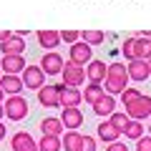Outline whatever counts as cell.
<instances>
[{
    "label": "cell",
    "mask_w": 151,
    "mask_h": 151,
    "mask_svg": "<svg viewBox=\"0 0 151 151\" xmlns=\"http://www.w3.org/2000/svg\"><path fill=\"white\" fill-rule=\"evenodd\" d=\"M129 68L126 63H108V76H106V93L108 96H116V93H124L129 88Z\"/></svg>",
    "instance_id": "cell-1"
},
{
    "label": "cell",
    "mask_w": 151,
    "mask_h": 151,
    "mask_svg": "<svg viewBox=\"0 0 151 151\" xmlns=\"http://www.w3.org/2000/svg\"><path fill=\"white\" fill-rule=\"evenodd\" d=\"M28 111H30V106H28V101L23 96H10L5 98V116L10 121H23L28 116Z\"/></svg>",
    "instance_id": "cell-2"
},
{
    "label": "cell",
    "mask_w": 151,
    "mask_h": 151,
    "mask_svg": "<svg viewBox=\"0 0 151 151\" xmlns=\"http://www.w3.org/2000/svg\"><path fill=\"white\" fill-rule=\"evenodd\" d=\"M126 113H129L131 121H144L146 116H151V96H144L141 93L134 103L126 106Z\"/></svg>",
    "instance_id": "cell-3"
},
{
    "label": "cell",
    "mask_w": 151,
    "mask_h": 151,
    "mask_svg": "<svg viewBox=\"0 0 151 151\" xmlns=\"http://www.w3.org/2000/svg\"><path fill=\"white\" fill-rule=\"evenodd\" d=\"M23 86L25 88H33V91H40V88L45 86V73L40 65H25V70H23Z\"/></svg>",
    "instance_id": "cell-4"
},
{
    "label": "cell",
    "mask_w": 151,
    "mask_h": 151,
    "mask_svg": "<svg viewBox=\"0 0 151 151\" xmlns=\"http://www.w3.org/2000/svg\"><path fill=\"white\" fill-rule=\"evenodd\" d=\"M63 83L65 86H73V88H78V86H83V81H86V68L83 65H76V63H65L63 65Z\"/></svg>",
    "instance_id": "cell-5"
},
{
    "label": "cell",
    "mask_w": 151,
    "mask_h": 151,
    "mask_svg": "<svg viewBox=\"0 0 151 151\" xmlns=\"http://www.w3.org/2000/svg\"><path fill=\"white\" fill-rule=\"evenodd\" d=\"M68 60L76 65H88L93 60V50L88 43H83V40H78V43L70 45V53H68Z\"/></svg>",
    "instance_id": "cell-6"
},
{
    "label": "cell",
    "mask_w": 151,
    "mask_h": 151,
    "mask_svg": "<svg viewBox=\"0 0 151 151\" xmlns=\"http://www.w3.org/2000/svg\"><path fill=\"white\" fill-rule=\"evenodd\" d=\"M63 65H65L63 55L55 53V50H48V53L40 58V68H43L45 76H58V73H63Z\"/></svg>",
    "instance_id": "cell-7"
},
{
    "label": "cell",
    "mask_w": 151,
    "mask_h": 151,
    "mask_svg": "<svg viewBox=\"0 0 151 151\" xmlns=\"http://www.w3.org/2000/svg\"><path fill=\"white\" fill-rule=\"evenodd\" d=\"M38 101H40V106H45V108H58L60 106V88H58V83L43 86L40 91H38Z\"/></svg>",
    "instance_id": "cell-8"
},
{
    "label": "cell",
    "mask_w": 151,
    "mask_h": 151,
    "mask_svg": "<svg viewBox=\"0 0 151 151\" xmlns=\"http://www.w3.org/2000/svg\"><path fill=\"white\" fill-rule=\"evenodd\" d=\"M58 88H60V108H70V106H81V101H83V91H78V88H73V86H65V83H58Z\"/></svg>",
    "instance_id": "cell-9"
},
{
    "label": "cell",
    "mask_w": 151,
    "mask_h": 151,
    "mask_svg": "<svg viewBox=\"0 0 151 151\" xmlns=\"http://www.w3.org/2000/svg\"><path fill=\"white\" fill-rule=\"evenodd\" d=\"M10 146H13V151H40V149H38V141L33 139L28 131H18V134H13Z\"/></svg>",
    "instance_id": "cell-10"
},
{
    "label": "cell",
    "mask_w": 151,
    "mask_h": 151,
    "mask_svg": "<svg viewBox=\"0 0 151 151\" xmlns=\"http://www.w3.org/2000/svg\"><path fill=\"white\" fill-rule=\"evenodd\" d=\"M60 121H63L65 131H78V126H83V113H81V108H76V106L63 108V111H60Z\"/></svg>",
    "instance_id": "cell-11"
},
{
    "label": "cell",
    "mask_w": 151,
    "mask_h": 151,
    "mask_svg": "<svg viewBox=\"0 0 151 151\" xmlns=\"http://www.w3.org/2000/svg\"><path fill=\"white\" fill-rule=\"evenodd\" d=\"M0 68L8 76H23V70H25V58H23V55H3Z\"/></svg>",
    "instance_id": "cell-12"
},
{
    "label": "cell",
    "mask_w": 151,
    "mask_h": 151,
    "mask_svg": "<svg viewBox=\"0 0 151 151\" xmlns=\"http://www.w3.org/2000/svg\"><path fill=\"white\" fill-rule=\"evenodd\" d=\"M106 76H108V65L103 63V60H96V58H93L91 63L86 65V78H88V83H103V81H106Z\"/></svg>",
    "instance_id": "cell-13"
},
{
    "label": "cell",
    "mask_w": 151,
    "mask_h": 151,
    "mask_svg": "<svg viewBox=\"0 0 151 151\" xmlns=\"http://www.w3.org/2000/svg\"><path fill=\"white\" fill-rule=\"evenodd\" d=\"M0 50H3V55H23L25 53V38L15 33L13 38H8L5 43H0Z\"/></svg>",
    "instance_id": "cell-14"
},
{
    "label": "cell",
    "mask_w": 151,
    "mask_h": 151,
    "mask_svg": "<svg viewBox=\"0 0 151 151\" xmlns=\"http://www.w3.org/2000/svg\"><path fill=\"white\" fill-rule=\"evenodd\" d=\"M0 88L8 93V96H20V91L25 86H23V78L20 76H8L3 73V78H0Z\"/></svg>",
    "instance_id": "cell-15"
},
{
    "label": "cell",
    "mask_w": 151,
    "mask_h": 151,
    "mask_svg": "<svg viewBox=\"0 0 151 151\" xmlns=\"http://www.w3.org/2000/svg\"><path fill=\"white\" fill-rule=\"evenodd\" d=\"M40 131H43V136H63L65 126H63V121L58 116H48V119L40 121Z\"/></svg>",
    "instance_id": "cell-16"
},
{
    "label": "cell",
    "mask_w": 151,
    "mask_h": 151,
    "mask_svg": "<svg viewBox=\"0 0 151 151\" xmlns=\"http://www.w3.org/2000/svg\"><path fill=\"white\" fill-rule=\"evenodd\" d=\"M126 68H129V78H131V81H136V83L146 81V78L151 76V73H149V63H146V60H129Z\"/></svg>",
    "instance_id": "cell-17"
},
{
    "label": "cell",
    "mask_w": 151,
    "mask_h": 151,
    "mask_svg": "<svg viewBox=\"0 0 151 151\" xmlns=\"http://www.w3.org/2000/svg\"><path fill=\"white\" fill-rule=\"evenodd\" d=\"M83 139H86V136H83L81 131H65V134L60 136V141H63V151H81Z\"/></svg>",
    "instance_id": "cell-18"
},
{
    "label": "cell",
    "mask_w": 151,
    "mask_h": 151,
    "mask_svg": "<svg viewBox=\"0 0 151 151\" xmlns=\"http://www.w3.org/2000/svg\"><path fill=\"white\" fill-rule=\"evenodd\" d=\"M60 33L58 30H38V43L43 45L45 50H53V48H58L60 45Z\"/></svg>",
    "instance_id": "cell-19"
},
{
    "label": "cell",
    "mask_w": 151,
    "mask_h": 151,
    "mask_svg": "<svg viewBox=\"0 0 151 151\" xmlns=\"http://www.w3.org/2000/svg\"><path fill=\"white\" fill-rule=\"evenodd\" d=\"M98 139L106 141V144H116L121 139V131L116 126H111V121H103V124H98Z\"/></svg>",
    "instance_id": "cell-20"
},
{
    "label": "cell",
    "mask_w": 151,
    "mask_h": 151,
    "mask_svg": "<svg viewBox=\"0 0 151 151\" xmlns=\"http://www.w3.org/2000/svg\"><path fill=\"white\" fill-rule=\"evenodd\" d=\"M103 96H106V88H103L101 83H88L86 91H83V101H86L88 106H96Z\"/></svg>",
    "instance_id": "cell-21"
},
{
    "label": "cell",
    "mask_w": 151,
    "mask_h": 151,
    "mask_svg": "<svg viewBox=\"0 0 151 151\" xmlns=\"http://www.w3.org/2000/svg\"><path fill=\"white\" fill-rule=\"evenodd\" d=\"M93 111H96V116H111V113L116 111V98L106 93V96H103L101 101L93 106Z\"/></svg>",
    "instance_id": "cell-22"
},
{
    "label": "cell",
    "mask_w": 151,
    "mask_h": 151,
    "mask_svg": "<svg viewBox=\"0 0 151 151\" xmlns=\"http://www.w3.org/2000/svg\"><path fill=\"white\" fill-rule=\"evenodd\" d=\"M38 149L40 151H63V141H60V136H43L38 141Z\"/></svg>",
    "instance_id": "cell-23"
},
{
    "label": "cell",
    "mask_w": 151,
    "mask_h": 151,
    "mask_svg": "<svg viewBox=\"0 0 151 151\" xmlns=\"http://www.w3.org/2000/svg\"><path fill=\"white\" fill-rule=\"evenodd\" d=\"M108 121H111V126H116L121 134H126V129H129V124H131L129 113H119V111H113L111 116H108Z\"/></svg>",
    "instance_id": "cell-24"
},
{
    "label": "cell",
    "mask_w": 151,
    "mask_h": 151,
    "mask_svg": "<svg viewBox=\"0 0 151 151\" xmlns=\"http://www.w3.org/2000/svg\"><path fill=\"white\" fill-rule=\"evenodd\" d=\"M81 40L88 45H101L103 40H106V33L101 30H81Z\"/></svg>",
    "instance_id": "cell-25"
},
{
    "label": "cell",
    "mask_w": 151,
    "mask_h": 151,
    "mask_svg": "<svg viewBox=\"0 0 151 151\" xmlns=\"http://www.w3.org/2000/svg\"><path fill=\"white\" fill-rule=\"evenodd\" d=\"M141 136H144V124H141V121H131V124H129V129H126V139L139 141Z\"/></svg>",
    "instance_id": "cell-26"
},
{
    "label": "cell",
    "mask_w": 151,
    "mask_h": 151,
    "mask_svg": "<svg viewBox=\"0 0 151 151\" xmlns=\"http://www.w3.org/2000/svg\"><path fill=\"white\" fill-rule=\"evenodd\" d=\"M121 53L126 55V60H136V38H126L121 45Z\"/></svg>",
    "instance_id": "cell-27"
},
{
    "label": "cell",
    "mask_w": 151,
    "mask_h": 151,
    "mask_svg": "<svg viewBox=\"0 0 151 151\" xmlns=\"http://www.w3.org/2000/svg\"><path fill=\"white\" fill-rule=\"evenodd\" d=\"M139 96H141V91H139V88L129 86V88H126L124 93H121V103H124V106H129V103H134V101H136Z\"/></svg>",
    "instance_id": "cell-28"
},
{
    "label": "cell",
    "mask_w": 151,
    "mask_h": 151,
    "mask_svg": "<svg viewBox=\"0 0 151 151\" xmlns=\"http://www.w3.org/2000/svg\"><path fill=\"white\" fill-rule=\"evenodd\" d=\"M60 38H63L65 43L73 45V43H78V40H81V30H63V33H60Z\"/></svg>",
    "instance_id": "cell-29"
},
{
    "label": "cell",
    "mask_w": 151,
    "mask_h": 151,
    "mask_svg": "<svg viewBox=\"0 0 151 151\" xmlns=\"http://www.w3.org/2000/svg\"><path fill=\"white\" fill-rule=\"evenodd\" d=\"M136 151H151V136H141L136 141Z\"/></svg>",
    "instance_id": "cell-30"
},
{
    "label": "cell",
    "mask_w": 151,
    "mask_h": 151,
    "mask_svg": "<svg viewBox=\"0 0 151 151\" xmlns=\"http://www.w3.org/2000/svg\"><path fill=\"white\" fill-rule=\"evenodd\" d=\"M98 146H96V136H86L83 139V146H81V151H96Z\"/></svg>",
    "instance_id": "cell-31"
},
{
    "label": "cell",
    "mask_w": 151,
    "mask_h": 151,
    "mask_svg": "<svg viewBox=\"0 0 151 151\" xmlns=\"http://www.w3.org/2000/svg\"><path fill=\"white\" fill-rule=\"evenodd\" d=\"M106 151H129V146H126L124 141H116V144H108Z\"/></svg>",
    "instance_id": "cell-32"
},
{
    "label": "cell",
    "mask_w": 151,
    "mask_h": 151,
    "mask_svg": "<svg viewBox=\"0 0 151 151\" xmlns=\"http://www.w3.org/2000/svg\"><path fill=\"white\" fill-rule=\"evenodd\" d=\"M15 33H10V30H0V43H5L8 38H13Z\"/></svg>",
    "instance_id": "cell-33"
},
{
    "label": "cell",
    "mask_w": 151,
    "mask_h": 151,
    "mask_svg": "<svg viewBox=\"0 0 151 151\" xmlns=\"http://www.w3.org/2000/svg\"><path fill=\"white\" fill-rule=\"evenodd\" d=\"M5 134H8V126H5V124H3V121H0V141L5 139Z\"/></svg>",
    "instance_id": "cell-34"
},
{
    "label": "cell",
    "mask_w": 151,
    "mask_h": 151,
    "mask_svg": "<svg viewBox=\"0 0 151 151\" xmlns=\"http://www.w3.org/2000/svg\"><path fill=\"white\" fill-rule=\"evenodd\" d=\"M3 116H5V106H3V103H0V119H3Z\"/></svg>",
    "instance_id": "cell-35"
},
{
    "label": "cell",
    "mask_w": 151,
    "mask_h": 151,
    "mask_svg": "<svg viewBox=\"0 0 151 151\" xmlns=\"http://www.w3.org/2000/svg\"><path fill=\"white\" fill-rule=\"evenodd\" d=\"M3 96H5V91H3V88H0V103H3Z\"/></svg>",
    "instance_id": "cell-36"
},
{
    "label": "cell",
    "mask_w": 151,
    "mask_h": 151,
    "mask_svg": "<svg viewBox=\"0 0 151 151\" xmlns=\"http://www.w3.org/2000/svg\"><path fill=\"white\" fill-rule=\"evenodd\" d=\"M146 63H149V73H151V58H149V60H146Z\"/></svg>",
    "instance_id": "cell-37"
},
{
    "label": "cell",
    "mask_w": 151,
    "mask_h": 151,
    "mask_svg": "<svg viewBox=\"0 0 151 151\" xmlns=\"http://www.w3.org/2000/svg\"><path fill=\"white\" fill-rule=\"evenodd\" d=\"M149 136H151V124H149Z\"/></svg>",
    "instance_id": "cell-38"
},
{
    "label": "cell",
    "mask_w": 151,
    "mask_h": 151,
    "mask_svg": "<svg viewBox=\"0 0 151 151\" xmlns=\"http://www.w3.org/2000/svg\"><path fill=\"white\" fill-rule=\"evenodd\" d=\"M0 78H3V68H0Z\"/></svg>",
    "instance_id": "cell-39"
}]
</instances>
